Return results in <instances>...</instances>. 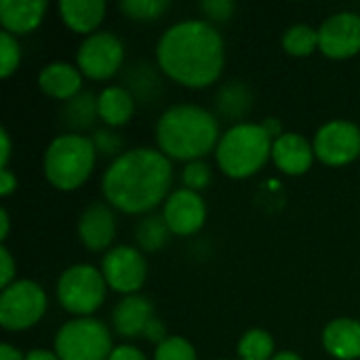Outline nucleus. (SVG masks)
<instances>
[{"label": "nucleus", "instance_id": "1", "mask_svg": "<svg viewBox=\"0 0 360 360\" xmlns=\"http://www.w3.org/2000/svg\"><path fill=\"white\" fill-rule=\"evenodd\" d=\"M156 61L173 82L205 89L219 80L226 65V42L205 19H186L167 27L156 44Z\"/></svg>", "mask_w": 360, "mask_h": 360}, {"label": "nucleus", "instance_id": "2", "mask_svg": "<svg viewBox=\"0 0 360 360\" xmlns=\"http://www.w3.org/2000/svg\"><path fill=\"white\" fill-rule=\"evenodd\" d=\"M173 181L171 160L154 148H133L122 152L105 169L101 179L103 198L127 215H150L169 198Z\"/></svg>", "mask_w": 360, "mask_h": 360}, {"label": "nucleus", "instance_id": "3", "mask_svg": "<svg viewBox=\"0 0 360 360\" xmlns=\"http://www.w3.org/2000/svg\"><path fill=\"white\" fill-rule=\"evenodd\" d=\"M219 139L217 116L200 105H171L156 122V143L169 160H202L209 152H215Z\"/></svg>", "mask_w": 360, "mask_h": 360}, {"label": "nucleus", "instance_id": "4", "mask_svg": "<svg viewBox=\"0 0 360 360\" xmlns=\"http://www.w3.org/2000/svg\"><path fill=\"white\" fill-rule=\"evenodd\" d=\"M272 143L274 139L262 122H236L221 135L215 160L224 175L245 179L264 169L268 158H272Z\"/></svg>", "mask_w": 360, "mask_h": 360}, {"label": "nucleus", "instance_id": "5", "mask_svg": "<svg viewBox=\"0 0 360 360\" xmlns=\"http://www.w3.org/2000/svg\"><path fill=\"white\" fill-rule=\"evenodd\" d=\"M97 150L91 137L78 133L57 135L44 150L42 171L46 181L61 190H78L93 173Z\"/></svg>", "mask_w": 360, "mask_h": 360}, {"label": "nucleus", "instance_id": "6", "mask_svg": "<svg viewBox=\"0 0 360 360\" xmlns=\"http://www.w3.org/2000/svg\"><path fill=\"white\" fill-rule=\"evenodd\" d=\"M108 283L99 268L76 264L61 272L57 281V302L76 319L91 316L105 300Z\"/></svg>", "mask_w": 360, "mask_h": 360}, {"label": "nucleus", "instance_id": "7", "mask_svg": "<svg viewBox=\"0 0 360 360\" xmlns=\"http://www.w3.org/2000/svg\"><path fill=\"white\" fill-rule=\"evenodd\" d=\"M110 329L93 319H72L55 335V354L61 360H108L112 354Z\"/></svg>", "mask_w": 360, "mask_h": 360}, {"label": "nucleus", "instance_id": "8", "mask_svg": "<svg viewBox=\"0 0 360 360\" xmlns=\"http://www.w3.org/2000/svg\"><path fill=\"white\" fill-rule=\"evenodd\" d=\"M46 312L44 289L27 278L15 281L0 293V325L6 331H25Z\"/></svg>", "mask_w": 360, "mask_h": 360}, {"label": "nucleus", "instance_id": "9", "mask_svg": "<svg viewBox=\"0 0 360 360\" xmlns=\"http://www.w3.org/2000/svg\"><path fill=\"white\" fill-rule=\"evenodd\" d=\"M124 61V44L112 32H95L84 36L76 53V65L82 76L91 80H108L112 78Z\"/></svg>", "mask_w": 360, "mask_h": 360}, {"label": "nucleus", "instance_id": "10", "mask_svg": "<svg viewBox=\"0 0 360 360\" xmlns=\"http://www.w3.org/2000/svg\"><path fill=\"white\" fill-rule=\"evenodd\" d=\"M312 148L327 167L350 165L360 156V129L350 120H329L316 131Z\"/></svg>", "mask_w": 360, "mask_h": 360}, {"label": "nucleus", "instance_id": "11", "mask_svg": "<svg viewBox=\"0 0 360 360\" xmlns=\"http://www.w3.org/2000/svg\"><path fill=\"white\" fill-rule=\"evenodd\" d=\"M101 274L108 283V289L127 295H135L148 276V264L139 249L131 245H118L110 249L101 259Z\"/></svg>", "mask_w": 360, "mask_h": 360}, {"label": "nucleus", "instance_id": "12", "mask_svg": "<svg viewBox=\"0 0 360 360\" xmlns=\"http://www.w3.org/2000/svg\"><path fill=\"white\" fill-rule=\"evenodd\" d=\"M319 49L329 59H348L360 53V15L340 11L319 27Z\"/></svg>", "mask_w": 360, "mask_h": 360}, {"label": "nucleus", "instance_id": "13", "mask_svg": "<svg viewBox=\"0 0 360 360\" xmlns=\"http://www.w3.org/2000/svg\"><path fill=\"white\" fill-rule=\"evenodd\" d=\"M162 217L175 236H192L207 221V205L198 192L179 188L162 205Z\"/></svg>", "mask_w": 360, "mask_h": 360}, {"label": "nucleus", "instance_id": "14", "mask_svg": "<svg viewBox=\"0 0 360 360\" xmlns=\"http://www.w3.org/2000/svg\"><path fill=\"white\" fill-rule=\"evenodd\" d=\"M116 236V217L105 202H91L78 217V240L89 251H105Z\"/></svg>", "mask_w": 360, "mask_h": 360}, {"label": "nucleus", "instance_id": "15", "mask_svg": "<svg viewBox=\"0 0 360 360\" xmlns=\"http://www.w3.org/2000/svg\"><path fill=\"white\" fill-rule=\"evenodd\" d=\"M314 158L316 156H314L312 143L304 135H300L295 131L283 133L272 143V162L285 175H304V173H308Z\"/></svg>", "mask_w": 360, "mask_h": 360}, {"label": "nucleus", "instance_id": "16", "mask_svg": "<svg viewBox=\"0 0 360 360\" xmlns=\"http://www.w3.org/2000/svg\"><path fill=\"white\" fill-rule=\"evenodd\" d=\"M154 304L152 300H148L146 295H127L122 297L116 308L112 310V327L114 331L124 338V340H133L143 335L148 323L154 319Z\"/></svg>", "mask_w": 360, "mask_h": 360}, {"label": "nucleus", "instance_id": "17", "mask_svg": "<svg viewBox=\"0 0 360 360\" xmlns=\"http://www.w3.org/2000/svg\"><path fill=\"white\" fill-rule=\"evenodd\" d=\"M38 86L44 95L65 103L82 93V72L78 70V65H72L68 61H53L40 70Z\"/></svg>", "mask_w": 360, "mask_h": 360}, {"label": "nucleus", "instance_id": "18", "mask_svg": "<svg viewBox=\"0 0 360 360\" xmlns=\"http://www.w3.org/2000/svg\"><path fill=\"white\" fill-rule=\"evenodd\" d=\"M49 4L46 0H0V23L8 34H30L34 32Z\"/></svg>", "mask_w": 360, "mask_h": 360}, {"label": "nucleus", "instance_id": "19", "mask_svg": "<svg viewBox=\"0 0 360 360\" xmlns=\"http://www.w3.org/2000/svg\"><path fill=\"white\" fill-rule=\"evenodd\" d=\"M325 350L338 360L360 359V321L356 319H335L323 331Z\"/></svg>", "mask_w": 360, "mask_h": 360}, {"label": "nucleus", "instance_id": "20", "mask_svg": "<svg viewBox=\"0 0 360 360\" xmlns=\"http://www.w3.org/2000/svg\"><path fill=\"white\" fill-rule=\"evenodd\" d=\"M61 21L78 34H95L105 17L108 4L103 0H61L59 2Z\"/></svg>", "mask_w": 360, "mask_h": 360}, {"label": "nucleus", "instance_id": "21", "mask_svg": "<svg viewBox=\"0 0 360 360\" xmlns=\"http://www.w3.org/2000/svg\"><path fill=\"white\" fill-rule=\"evenodd\" d=\"M135 103L137 99L133 97V93L127 86L118 84L105 86L97 95V112L99 118L108 124V129L124 127L135 114Z\"/></svg>", "mask_w": 360, "mask_h": 360}, {"label": "nucleus", "instance_id": "22", "mask_svg": "<svg viewBox=\"0 0 360 360\" xmlns=\"http://www.w3.org/2000/svg\"><path fill=\"white\" fill-rule=\"evenodd\" d=\"M253 108V91L240 82L230 80L215 93V116L224 120H243Z\"/></svg>", "mask_w": 360, "mask_h": 360}, {"label": "nucleus", "instance_id": "23", "mask_svg": "<svg viewBox=\"0 0 360 360\" xmlns=\"http://www.w3.org/2000/svg\"><path fill=\"white\" fill-rule=\"evenodd\" d=\"M95 118H99V112H97V97L89 91L84 93H78L74 99L65 101L63 108H61V122L72 129L70 133H78L89 129Z\"/></svg>", "mask_w": 360, "mask_h": 360}, {"label": "nucleus", "instance_id": "24", "mask_svg": "<svg viewBox=\"0 0 360 360\" xmlns=\"http://www.w3.org/2000/svg\"><path fill=\"white\" fill-rule=\"evenodd\" d=\"M169 226L162 217V213H150L143 219H139V224L135 226V238L141 251L146 253H156L160 251L167 243H169Z\"/></svg>", "mask_w": 360, "mask_h": 360}, {"label": "nucleus", "instance_id": "25", "mask_svg": "<svg viewBox=\"0 0 360 360\" xmlns=\"http://www.w3.org/2000/svg\"><path fill=\"white\" fill-rule=\"evenodd\" d=\"M281 44L293 57H308L319 49V30L306 23H295L289 30H285Z\"/></svg>", "mask_w": 360, "mask_h": 360}, {"label": "nucleus", "instance_id": "26", "mask_svg": "<svg viewBox=\"0 0 360 360\" xmlns=\"http://www.w3.org/2000/svg\"><path fill=\"white\" fill-rule=\"evenodd\" d=\"M238 360H272L274 359V338L264 329H249L238 346Z\"/></svg>", "mask_w": 360, "mask_h": 360}, {"label": "nucleus", "instance_id": "27", "mask_svg": "<svg viewBox=\"0 0 360 360\" xmlns=\"http://www.w3.org/2000/svg\"><path fill=\"white\" fill-rule=\"evenodd\" d=\"M127 89L133 93L135 99H156L158 91H160V80L156 76L154 70H150V65L141 63V65H133V70L127 74Z\"/></svg>", "mask_w": 360, "mask_h": 360}, {"label": "nucleus", "instance_id": "28", "mask_svg": "<svg viewBox=\"0 0 360 360\" xmlns=\"http://www.w3.org/2000/svg\"><path fill=\"white\" fill-rule=\"evenodd\" d=\"M118 8L129 19L154 21V19H160L171 8V2L169 0H122L118 4Z\"/></svg>", "mask_w": 360, "mask_h": 360}, {"label": "nucleus", "instance_id": "29", "mask_svg": "<svg viewBox=\"0 0 360 360\" xmlns=\"http://www.w3.org/2000/svg\"><path fill=\"white\" fill-rule=\"evenodd\" d=\"M154 360H198L194 346L181 335H169L156 346Z\"/></svg>", "mask_w": 360, "mask_h": 360}, {"label": "nucleus", "instance_id": "30", "mask_svg": "<svg viewBox=\"0 0 360 360\" xmlns=\"http://www.w3.org/2000/svg\"><path fill=\"white\" fill-rule=\"evenodd\" d=\"M21 63V44L8 32H0V76L8 78Z\"/></svg>", "mask_w": 360, "mask_h": 360}, {"label": "nucleus", "instance_id": "31", "mask_svg": "<svg viewBox=\"0 0 360 360\" xmlns=\"http://www.w3.org/2000/svg\"><path fill=\"white\" fill-rule=\"evenodd\" d=\"M211 167L205 162V160H194V162H186L184 171H181V181H184V188L192 190V192H198L209 188L211 184Z\"/></svg>", "mask_w": 360, "mask_h": 360}, {"label": "nucleus", "instance_id": "32", "mask_svg": "<svg viewBox=\"0 0 360 360\" xmlns=\"http://www.w3.org/2000/svg\"><path fill=\"white\" fill-rule=\"evenodd\" d=\"M93 143H95V150L97 154L101 156H120L122 152V137L118 133H114L112 129H97L93 133Z\"/></svg>", "mask_w": 360, "mask_h": 360}, {"label": "nucleus", "instance_id": "33", "mask_svg": "<svg viewBox=\"0 0 360 360\" xmlns=\"http://www.w3.org/2000/svg\"><path fill=\"white\" fill-rule=\"evenodd\" d=\"M198 8L207 15L209 23L215 21V23H226L234 11H236V4L232 0H202L198 4Z\"/></svg>", "mask_w": 360, "mask_h": 360}, {"label": "nucleus", "instance_id": "34", "mask_svg": "<svg viewBox=\"0 0 360 360\" xmlns=\"http://www.w3.org/2000/svg\"><path fill=\"white\" fill-rule=\"evenodd\" d=\"M0 283H2V289H6L8 285H13L15 283V270H17V266H15V259H13V255H11V251L6 249V245H2L0 247Z\"/></svg>", "mask_w": 360, "mask_h": 360}, {"label": "nucleus", "instance_id": "35", "mask_svg": "<svg viewBox=\"0 0 360 360\" xmlns=\"http://www.w3.org/2000/svg\"><path fill=\"white\" fill-rule=\"evenodd\" d=\"M143 338L148 340V342H152V344H162L167 338H169V333H167V327H165V323L158 319V316H154L150 323H148V327H146V331H143Z\"/></svg>", "mask_w": 360, "mask_h": 360}, {"label": "nucleus", "instance_id": "36", "mask_svg": "<svg viewBox=\"0 0 360 360\" xmlns=\"http://www.w3.org/2000/svg\"><path fill=\"white\" fill-rule=\"evenodd\" d=\"M108 360H148V359H146V354H143L139 348H135V346H131V344H122V346H116V348L112 350V354H110V359Z\"/></svg>", "mask_w": 360, "mask_h": 360}, {"label": "nucleus", "instance_id": "37", "mask_svg": "<svg viewBox=\"0 0 360 360\" xmlns=\"http://www.w3.org/2000/svg\"><path fill=\"white\" fill-rule=\"evenodd\" d=\"M15 190H17V175L11 169H2L0 171V194L11 196Z\"/></svg>", "mask_w": 360, "mask_h": 360}, {"label": "nucleus", "instance_id": "38", "mask_svg": "<svg viewBox=\"0 0 360 360\" xmlns=\"http://www.w3.org/2000/svg\"><path fill=\"white\" fill-rule=\"evenodd\" d=\"M0 141H2V152H0V169H8V158H11V137L6 129L0 131Z\"/></svg>", "mask_w": 360, "mask_h": 360}, {"label": "nucleus", "instance_id": "39", "mask_svg": "<svg viewBox=\"0 0 360 360\" xmlns=\"http://www.w3.org/2000/svg\"><path fill=\"white\" fill-rule=\"evenodd\" d=\"M262 127L270 133V137L272 139H278L285 131H283V124H281V120L278 118H266L264 122H262Z\"/></svg>", "mask_w": 360, "mask_h": 360}, {"label": "nucleus", "instance_id": "40", "mask_svg": "<svg viewBox=\"0 0 360 360\" xmlns=\"http://www.w3.org/2000/svg\"><path fill=\"white\" fill-rule=\"evenodd\" d=\"M25 360H61V359L55 354V350L51 352V350H44V348H34V350H30V352L25 354Z\"/></svg>", "mask_w": 360, "mask_h": 360}, {"label": "nucleus", "instance_id": "41", "mask_svg": "<svg viewBox=\"0 0 360 360\" xmlns=\"http://www.w3.org/2000/svg\"><path fill=\"white\" fill-rule=\"evenodd\" d=\"M0 360H25V354H21L15 346L2 344L0 346Z\"/></svg>", "mask_w": 360, "mask_h": 360}, {"label": "nucleus", "instance_id": "42", "mask_svg": "<svg viewBox=\"0 0 360 360\" xmlns=\"http://www.w3.org/2000/svg\"><path fill=\"white\" fill-rule=\"evenodd\" d=\"M0 226H2V230H0V240L4 243V240L8 238V228H11V219H8V211H6V209L0 211Z\"/></svg>", "mask_w": 360, "mask_h": 360}, {"label": "nucleus", "instance_id": "43", "mask_svg": "<svg viewBox=\"0 0 360 360\" xmlns=\"http://www.w3.org/2000/svg\"><path fill=\"white\" fill-rule=\"evenodd\" d=\"M272 360H304V359H302L297 352H293V350H283V352H276Z\"/></svg>", "mask_w": 360, "mask_h": 360}]
</instances>
